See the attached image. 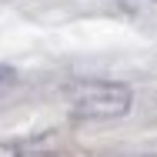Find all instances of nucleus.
Here are the masks:
<instances>
[{
	"label": "nucleus",
	"instance_id": "nucleus-1",
	"mask_svg": "<svg viewBox=\"0 0 157 157\" xmlns=\"http://www.w3.org/2000/svg\"><path fill=\"white\" fill-rule=\"evenodd\" d=\"M74 117L84 121H107V117H124L134 107V94L124 84H107V80H77L67 90Z\"/></svg>",
	"mask_w": 157,
	"mask_h": 157
},
{
	"label": "nucleus",
	"instance_id": "nucleus-2",
	"mask_svg": "<svg viewBox=\"0 0 157 157\" xmlns=\"http://www.w3.org/2000/svg\"><path fill=\"white\" fill-rule=\"evenodd\" d=\"M13 77H17V74H13V67H0V87H7Z\"/></svg>",
	"mask_w": 157,
	"mask_h": 157
}]
</instances>
